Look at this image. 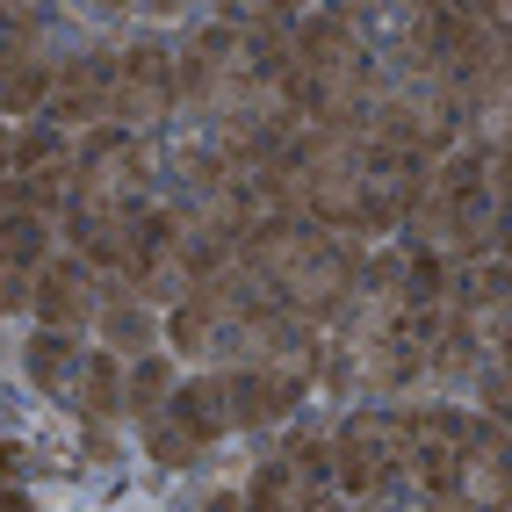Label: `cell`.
<instances>
[{"label": "cell", "mask_w": 512, "mask_h": 512, "mask_svg": "<svg viewBox=\"0 0 512 512\" xmlns=\"http://www.w3.org/2000/svg\"><path fill=\"white\" fill-rule=\"evenodd\" d=\"M116 267L130 296H188V210L174 202V210H145L123 224L116 238Z\"/></svg>", "instance_id": "cell-6"}, {"label": "cell", "mask_w": 512, "mask_h": 512, "mask_svg": "<svg viewBox=\"0 0 512 512\" xmlns=\"http://www.w3.org/2000/svg\"><path fill=\"white\" fill-rule=\"evenodd\" d=\"M505 498H512L505 433H498V419H469V426H462V455H455L448 505H462V512H505Z\"/></svg>", "instance_id": "cell-10"}, {"label": "cell", "mask_w": 512, "mask_h": 512, "mask_svg": "<svg viewBox=\"0 0 512 512\" xmlns=\"http://www.w3.org/2000/svg\"><path fill=\"white\" fill-rule=\"evenodd\" d=\"M361 138H368L375 152H397V159H419V166H426L433 152L455 145V94L440 87V80H404V87H390V94L368 109Z\"/></svg>", "instance_id": "cell-5"}, {"label": "cell", "mask_w": 512, "mask_h": 512, "mask_svg": "<svg viewBox=\"0 0 512 512\" xmlns=\"http://www.w3.org/2000/svg\"><path fill=\"white\" fill-rule=\"evenodd\" d=\"M109 80H116V51H80L51 73V94H44V123L65 130V123H101L109 116Z\"/></svg>", "instance_id": "cell-11"}, {"label": "cell", "mask_w": 512, "mask_h": 512, "mask_svg": "<svg viewBox=\"0 0 512 512\" xmlns=\"http://www.w3.org/2000/svg\"><path fill=\"white\" fill-rule=\"evenodd\" d=\"M325 491H332V455H325V440L296 433L282 455L260 462L253 491H246V512H318Z\"/></svg>", "instance_id": "cell-8"}, {"label": "cell", "mask_w": 512, "mask_h": 512, "mask_svg": "<svg viewBox=\"0 0 512 512\" xmlns=\"http://www.w3.org/2000/svg\"><path fill=\"white\" fill-rule=\"evenodd\" d=\"M0 512H37V505H29V498H22L15 484H0Z\"/></svg>", "instance_id": "cell-20"}, {"label": "cell", "mask_w": 512, "mask_h": 512, "mask_svg": "<svg viewBox=\"0 0 512 512\" xmlns=\"http://www.w3.org/2000/svg\"><path fill=\"white\" fill-rule=\"evenodd\" d=\"M80 339L73 332H37V339H29V383H37V390H73L80 383Z\"/></svg>", "instance_id": "cell-15"}, {"label": "cell", "mask_w": 512, "mask_h": 512, "mask_svg": "<svg viewBox=\"0 0 512 512\" xmlns=\"http://www.w3.org/2000/svg\"><path fill=\"white\" fill-rule=\"evenodd\" d=\"M368 512H462V505H448V498H397V491H383V498H368Z\"/></svg>", "instance_id": "cell-19"}, {"label": "cell", "mask_w": 512, "mask_h": 512, "mask_svg": "<svg viewBox=\"0 0 512 512\" xmlns=\"http://www.w3.org/2000/svg\"><path fill=\"white\" fill-rule=\"evenodd\" d=\"M181 109V80H174V51L166 44H130L116 58V80H109V123H166Z\"/></svg>", "instance_id": "cell-9"}, {"label": "cell", "mask_w": 512, "mask_h": 512, "mask_svg": "<svg viewBox=\"0 0 512 512\" xmlns=\"http://www.w3.org/2000/svg\"><path fill=\"white\" fill-rule=\"evenodd\" d=\"M29 303L44 311V332H80L94 318V275L80 260H58L37 275V289H29Z\"/></svg>", "instance_id": "cell-12"}, {"label": "cell", "mask_w": 512, "mask_h": 512, "mask_svg": "<svg viewBox=\"0 0 512 512\" xmlns=\"http://www.w3.org/2000/svg\"><path fill=\"white\" fill-rule=\"evenodd\" d=\"M0 166H15V138H8V130H0Z\"/></svg>", "instance_id": "cell-21"}, {"label": "cell", "mask_w": 512, "mask_h": 512, "mask_svg": "<svg viewBox=\"0 0 512 512\" xmlns=\"http://www.w3.org/2000/svg\"><path fill=\"white\" fill-rule=\"evenodd\" d=\"M166 397H174V368H166V354H145V361H138V375L123 383V404H130L138 419H152Z\"/></svg>", "instance_id": "cell-17"}, {"label": "cell", "mask_w": 512, "mask_h": 512, "mask_svg": "<svg viewBox=\"0 0 512 512\" xmlns=\"http://www.w3.org/2000/svg\"><path fill=\"white\" fill-rule=\"evenodd\" d=\"M166 412H174V426L195 440V448H210V440L231 433V404H224V383H217V375H195V383H181L174 397H166Z\"/></svg>", "instance_id": "cell-13"}, {"label": "cell", "mask_w": 512, "mask_h": 512, "mask_svg": "<svg viewBox=\"0 0 512 512\" xmlns=\"http://www.w3.org/2000/svg\"><path fill=\"white\" fill-rule=\"evenodd\" d=\"M368 73L375 51L347 15H296L289 37V94L318 130H354L368 109Z\"/></svg>", "instance_id": "cell-3"}, {"label": "cell", "mask_w": 512, "mask_h": 512, "mask_svg": "<svg viewBox=\"0 0 512 512\" xmlns=\"http://www.w3.org/2000/svg\"><path fill=\"white\" fill-rule=\"evenodd\" d=\"M145 440H152V455H159L166 469H181V462H195V455H202L195 440H188V433L174 426V412H166V404H159V412L145 419Z\"/></svg>", "instance_id": "cell-18"}, {"label": "cell", "mask_w": 512, "mask_h": 512, "mask_svg": "<svg viewBox=\"0 0 512 512\" xmlns=\"http://www.w3.org/2000/svg\"><path fill=\"white\" fill-rule=\"evenodd\" d=\"M94 318H101V332L116 339L109 354H138V347H152V311H145V296H130L123 282H109L94 296Z\"/></svg>", "instance_id": "cell-14"}, {"label": "cell", "mask_w": 512, "mask_h": 512, "mask_svg": "<svg viewBox=\"0 0 512 512\" xmlns=\"http://www.w3.org/2000/svg\"><path fill=\"white\" fill-rule=\"evenodd\" d=\"M238 275L253 282V296L267 311H282L296 325H318L347 303L354 275H361V253L347 246L339 231H318L311 217H275V224H253L238 238Z\"/></svg>", "instance_id": "cell-1"}, {"label": "cell", "mask_w": 512, "mask_h": 512, "mask_svg": "<svg viewBox=\"0 0 512 512\" xmlns=\"http://www.w3.org/2000/svg\"><path fill=\"white\" fill-rule=\"evenodd\" d=\"M332 484H347L354 498H383L404 484V462H412V419L404 412H383V404H361L347 412L332 440Z\"/></svg>", "instance_id": "cell-4"}, {"label": "cell", "mask_w": 512, "mask_h": 512, "mask_svg": "<svg viewBox=\"0 0 512 512\" xmlns=\"http://www.w3.org/2000/svg\"><path fill=\"white\" fill-rule=\"evenodd\" d=\"M73 390H80V404H87L94 419H116L123 412V368H116V354H87Z\"/></svg>", "instance_id": "cell-16"}, {"label": "cell", "mask_w": 512, "mask_h": 512, "mask_svg": "<svg viewBox=\"0 0 512 512\" xmlns=\"http://www.w3.org/2000/svg\"><path fill=\"white\" fill-rule=\"evenodd\" d=\"M448 368H469V361H505V275L484 267V275H455L448 289Z\"/></svg>", "instance_id": "cell-7"}, {"label": "cell", "mask_w": 512, "mask_h": 512, "mask_svg": "<svg viewBox=\"0 0 512 512\" xmlns=\"http://www.w3.org/2000/svg\"><path fill=\"white\" fill-rule=\"evenodd\" d=\"M152 195V159L138 138L123 130H94L80 145V166H73V195H65V231L87 246V260L116 267V238L123 224L145 210Z\"/></svg>", "instance_id": "cell-2"}]
</instances>
